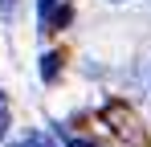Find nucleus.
<instances>
[{
	"label": "nucleus",
	"mask_w": 151,
	"mask_h": 147,
	"mask_svg": "<svg viewBox=\"0 0 151 147\" xmlns=\"http://www.w3.org/2000/svg\"><path fill=\"white\" fill-rule=\"evenodd\" d=\"M37 17H41V33H57L70 21V0H37Z\"/></svg>",
	"instance_id": "obj_1"
},
{
	"label": "nucleus",
	"mask_w": 151,
	"mask_h": 147,
	"mask_svg": "<svg viewBox=\"0 0 151 147\" xmlns=\"http://www.w3.org/2000/svg\"><path fill=\"white\" fill-rule=\"evenodd\" d=\"M106 119H110V122H119L114 131H119L123 139H131V143H143V131H139L135 115H131V110H123L119 102H110V106H106Z\"/></svg>",
	"instance_id": "obj_2"
},
{
	"label": "nucleus",
	"mask_w": 151,
	"mask_h": 147,
	"mask_svg": "<svg viewBox=\"0 0 151 147\" xmlns=\"http://www.w3.org/2000/svg\"><path fill=\"white\" fill-rule=\"evenodd\" d=\"M8 147H57L49 139V135H41V131H33V135H25V139H17V143H8Z\"/></svg>",
	"instance_id": "obj_3"
},
{
	"label": "nucleus",
	"mask_w": 151,
	"mask_h": 147,
	"mask_svg": "<svg viewBox=\"0 0 151 147\" xmlns=\"http://www.w3.org/2000/svg\"><path fill=\"white\" fill-rule=\"evenodd\" d=\"M57 61H61L57 53H45V66H41V74H45V82H53V78H57Z\"/></svg>",
	"instance_id": "obj_4"
},
{
	"label": "nucleus",
	"mask_w": 151,
	"mask_h": 147,
	"mask_svg": "<svg viewBox=\"0 0 151 147\" xmlns=\"http://www.w3.org/2000/svg\"><path fill=\"white\" fill-rule=\"evenodd\" d=\"M4 131H8V98L0 90V139H4Z\"/></svg>",
	"instance_id": "obj_5"
},
{
	"label": "nucleus",
	"mask_w": 151,
	"mask_h": 147,
	"mask_svg": "<svg viewBox=\"0 0 151 147\" xmlns=\"http://www.w3.org/2000/svg\"><path fill=\"white\" fill-rule=\"evenodd\" d=\"M17 12V0H0V17H12Z\"/></svg>",
	"instance_id": "obj_6"
}]
</instances>
